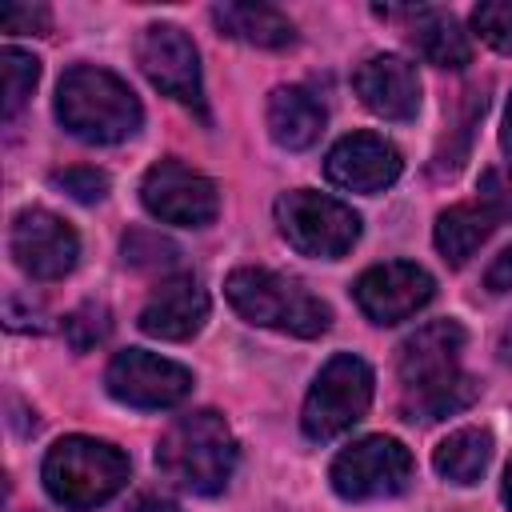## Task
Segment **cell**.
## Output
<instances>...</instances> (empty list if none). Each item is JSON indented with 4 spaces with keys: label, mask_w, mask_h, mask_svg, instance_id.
Here are the masks:
<instances>
[{
    "label": "cell",
    "mask_w": 512,
    "mask_h": 512,
    "mask_svg": "<svg viewBox=\"0 0 512 512\" xmlns=\"http://www.w3.org/2000/svg\"><path fill=\"white\" fill-rule=\"evenodd\" d=\"M460 352L464 328L456 320H432L400 344L396 372L404 380L412 420H444L476 400V380L460 372Z\"/></svg>",
    "instance_id": "cell-1"
},
{
    "label": "cell",
    "mask_w": 512,
    "mask_h": 512,
    "mask_svg": "<svg viewBox=\"0 0 512 512\" xmlns=\"http://www.w3.org/2000/svg\"><path fill=\"white\" fill-rule=\"evenodd\" d=\"M56 116L84 144H120L140 128L144 112L136 92L116 72L96 64H76L60 76Z\"/></svg>",
    "instance_id": "cell-2"
},
{
    "label": "cell",
    "mask_w": 512,
    "mask_h": 512,
    "mask_svg": "<svg viewBox=\"0 0 512 512\" xmlns=\"http://www.w3.org/2000/svg\"><path fill=\"white\" fill-rule=\"evenodd\" d=\"M156 468L196 496H216L236 468V440L216 412L180 416L156 444Z\"/></svg>",
    "instance_id": "cell-3"
},
{
    "label": "cell",
    "mask_w": 512,
    "mask_h": 512,
    "mask_svg": "<svg viewBox=\"0 0 512 512\" xmlns=\"http://www.w3.org/2000/svg\"><path fill=\"white\" fill-rule=\"evenodd\" d=\"M224 296L248 324L292 332L304 340L328 332L332 324V312L320 296H312L300 280L268 272V268H236L224 280Z\"/></svg>",
    "instance_id": "cell-4"
},
{
    "label": "cell",
    "mask_w": 512,
    "mask_h": 512,
    "mask_svg": "<svg viewBox=\"0 0 512 512\" xmlns=\"http://www.w3.org/2000/svg\"><path fill=\"white\" fill-rule=\"evenodd\" d=\"M40 476L56 504L84 512L112 500L128 484V456L96 436H64L48 448Z\"/></svg>",
    "instance_id": "cell-5"
},
{
    "label": "cell",
    "mask_w": 512,
    "mask_h": 512,
    "mask_svg": "<svg viewBox=\"0 0 512 512\" xmlns=\"http://www.w3.org/2000/svg\"><path fill=\"white\" fill-rule=\"evenodd\" d=\"M276 228L300 252L316 260H336L360 240V216L336 196L296 188L276 200Z\"/></svg>",
    "instance_id": "cell-6"
},
{
    "label": "cell",
    "mask_w": 512,
    "mask_h": 512,
    "mask_svg": "<svg viewBox=\"0 0 512 512\" xmlns=\"http://www.w3.org/2000/svg\"><path fill=\"white\" fill-rule=\"evenodd\" d=\"M372 384H376L372 368L360 356H352V352L332 356L308 388V400H304V412H300L304 436L308 440H336L340 432H348L368 412Z\"/></svg>",
    "instance_id": "cell-7"
},
{
    "label": "cell",
    "mask_w": 512,
    "mask_h": 512,
    "mask_svg": "<svg viewBox=\"0 0 512 512\" xmlns=\"http://www.w3.org/2000/svg\"><path fill=\"white\" fill-rule=\"evenodd\" d=\"M328 480L344 500L396 496L412 480V452L392 436H364L332 460Z\"/></svg>",
    "instance_id": "cell-8"
},
{
    "label": "cell",
    "mask_w": 512,
    "mask_h": 512,
    "mask_svg": "<svg viewBox=\"0 0 512 512\" xmlns=\"http://www.w3.org/2000/svg\"><path fill=\"white\" fill-rule=\"evenodd\" d=\"M140 200L144 208L164 220V224H180V228H204L216 220L220 212V192L208 176L192 172L180 160H160L144 172L140 180Z\"/></svg>",
    "instance_id": "cell-9"
},
{
    "label": "cell",
    "mask_w": 512,
    "mask_h": 512,
    "mask_svg": "<svg viewBox=\"0 0 512 512\" xmlns=\"http://www.w3.org/2000/svg\"><path fill=\"white\" fill-rule=\"evenodd\" d=\"M108 392L128 408H172L192 392V372L144 348H124L104 372Z\"/></svg>",
    "instance_id": "cell-10"
},
{
    "label": "cell",
    "mask_w": 512,
    "mask_h": 512,
    "mask_svg": "<svg viewBox=\"0 0 512 512\" xmlns=\"http://www.w3.org/2000/svg\"><path fill=\"white\" fill-rule=\"evenodd\" d=\"M136 60L152 88H160L176 104L200 108V56L188 32H180L176 24H148L136 40Z\"/></svg>",
    "instance_id": "cell-11"
},
{
    "label": "cell",
    "mask_w": 512,
    "mask_h": 512,
    "mask_svg": "<svg viewBox=\"0 0 512 512\" xmlns=\"http://www.w3.org/2000/svg\"><path fill=\"white\" fill-rule=\"evenodd\" d=\"M432 292H436V280L420 264H408V260L376 264L360 272V280L352 284V296L372 324H400L416 316L432 300Z\"/></svg>",
    "instance_id": "cell-12"
},
{
    "label": "cell",
    "mask_w": 512,
    "mask_h": 512,
    "mask_svg": "<svg viewBox=\"0 0 512 512\" xmlns=\"http://www.w3.org/2000/svg\"><path fill=\"white\" fill-rule=\"evenodd\" d=\"M12 256L32 280H60L76 268L80 240L48 208H24L12 220Z\"/></svg>",
    "instance_id": "cell-13"
},
{
    "label": "cell",
    "mask_w": 512,
    "mask_h": 512,
    "mask_svg": "<svg viewBox=\"0 0 512 512\" xmlns=\"http://www.w3.org/2000/svg\"><path fill=\"white\" fill-rule=\"evenodd\" d=\"M404 160L396 144H388L376 132H352L332 144L324 160V176L344 192H384L400 176Z\"/></svg>",
    "instance_id": "cell-14"
},
{
    "label": "cell",
    "mask_w": 512,
    "mask_h": 512,
    "mask_svg": "<svg viewBox=\"0 0 512 512\" xmlns=\"http://www.w3.org/2000/svg\"><path fill=\"white\" fill-rule=\"evenodd\" d=\"M352 84H356V96L364 100V108H372L384 120L404 124L420 112V76L404 56H392V52L368 56L356 68Z\"/></svg>",
    "instance_id": "cell-15"
},
{
    "label": "cell",
    "mask_w": 512,
    "mask_h": 512,
    "mask_svg": "<svg viewBox=\"0 0 512 512\" xmlns=\"http://www.w3.org/2000/svg\"><path fill=\"white\" fill-rule=\"evenodd\" d=\"M208 320V292L196 276H172L164 280L148 304L140 308V328L156 340H188Z\"/></svg>",
    "instance_id": "cell-16"
},
{
    "label": "cell",
    "mask_w": 512,
    "mask_h": 512,
    "mask_svg": "<svg viewBox=\"0 0 512 512\" xmlns=\"http://www.w3.org/2000/svg\"><path fill=\"white\" fill-rule=\"evenodd\" d=\"M384 16H404L408 20V40L416 44V52L428 64H436V68H464L472 60L468 32L460 28V20L452 12H440V8H404V12H384Z\"/></svg>",
    "instance_id": "cell-17"
},
{
    "label": "cell",
    "mask_w": 512,
    "mask_h": 512,
    "mask_svg": "<svg viewBox=\"0 0 512 512\" xmlns=\"http://www.w3.org/2000/svg\"><path fill=\"white\" fill-rule=\"evenodd\" d=\"M268 132L280 148L300 152V148L316 144V136L324 132V108L316 104L312 92H304L296 84L276 88L268 96Z\"/></svg>",
    "instance_id": "cell-18"
},
{
    "label": "cell",
    "mask_w": 512,
    "mask_h": 512,
    "mask_svg": "<svg viewBox=\"0 0 512 512\" xmlns=\"http://www.w3.org/2000/svg\"><path fill=\"white\" fill-rule=\"evenodd\" d=\"M212 20L224 36L244 40L252 48H288L296 40L292 20L272 4H216Z\"/></svg>",
    "instance_id": "cell-19"
},
{
    "label": "cell",
    "mask_w": 512,
    "mask_h": 512,
    "mask_svg": "<svg viewBox=\"0 0 512 512\" xmlns=\"http://www.w3.org/2000/svg\"><path fill=\"white\" fill-rule=\"evenodd\" d=\"M500 220L476 200V204H452L436 216V248L448 264H464L496 228Z\"/></svg>",
    "instance_id": "cell-20"
},
{
    "label": "cell",
    "mask_w": 512,
    "mask_h": 512,
    "mask_svg": "<svg viewBox=\"0 0 512 512\" xmlns=\"http://www.w3.org/2000/svg\"><path fill=\"white\" fill-rule=\"evenodd\" d=\"M488 460H492V436L484 428H460L448 440H440L432 452V468L448 484H476Z\"/></svg>",
    "instance_id": "cell-21"
},
{
    "label": "cell",
    "mask_w": 512,
    "mask_h": 512,
    "mask_svg": "<svg viewBox=\"0 0 512 512\" xmlns=\"http://www.w3.org/2000/svg\"><path fill=\"white\" fill-rule=\"evenodd\" d=\"M0 72H4V120H12L28 104L32 88L40 80V60L20 52V48H4L0 52Z\"/></svg>",
    "instance_id": "cell-22"
},
{
    "label": "cell",
    "mask_w": 512,
    "mask_h": 512,
    "mask_svg": "<svg viewBox=\"0 0 512 512\" xmlns=\"http://www.w3.org/2000/svg\"><path fill=\"white\" fill-rule=\"evenodd\" d=\"M108 332H112L108 308H104V304H96V300H88V304H80L76 312H68V316H64V340H68L76 352H88V348L104 344V340H108Z\"/></svg>",
    "instance_id": "cell-23"
},
{
    "label": "cell",
    "mask_w": 512,
    "mask_h": 512,
    "mask_svg": "<svg viewBox=\"0 0 512 512\" xmlns=\"http://www.w3.org/2000/svg\"><path fill=\"white\" fill-rule=\"evenodd\" d=\"M476 32L504 56H512V0H488L472 12Z\"/></svg>",
    "instance_id": "cell-24"
},
{
    "label": "cell",
    "mask_w": 512,
    "mask_h": 512,
    "mask_svg": "<svg viewBox=\"0 0 512 512\" xmlns=\"http://www.w3.org/2000/svg\"><path fill=\"white\" fill-rule=\"evenodd\" d=\"M52 184L64 188L80 204H92V200L108 196V176L100 168H64V172H52Z\"/></svg>",
    "instance_id": "cell-25"
},
{
    "label": "cell",
    "mask_w": 512,
    "mask_h": 512,
    "mask_svg": "<svg viewBox=\"0 0 512 512\" xmlns=\"http://www.w3.org/2000/svg\"><path fill=\"white\" fill-rule=\"evenodd\" d=\"M480 204L496 220H512V168H488L480 176Z\"/></svg>",
    "instance_id": "cell-26"
},
{
    "label": "cell",
    "mask_w": 512,
    "mask_h": 512,
    "mask_svg": "<svg viewBox=\"0 0 512 512\" xmlns=\"http://www.w3.org/2000/svg\"><path fill=\"white\" fill-rule=\"evenodd\" d=\"M176 248L168 240H160L156 232H128L124 236V260L132 264H172Z\"/></svg>",
    "instance_id": "cell-27"
},
{
    "label": "cell",
    "mask_w": 512,
    "mask_h": 512,
    "mask_svg": "<svg viewBox=\"0 0 512 512\" xmlns=\"http://www.w3.org/2000/svg\"><path fill=\"white\" fill-rule=\"evenodd\" d=\"M0 28L4 32H44L48 8L44 4H0Z\"/></svg>",
    "instance_id": "cell-28"
},
{
    "label": "cell",
    "mask_w": 512,
    "mask_h": 512,
    "mask_svg": "<svg viewBox=\"0 0 512 512\" xmlns=\"http://www.w3.org/2000/svg\"><path fill=\"white\" fill-rule=\"evenodd\" d=\"M488 288L512 292V248H504V252L492 260V268H488Z\"/></svg>",
    "instance_id": "cell-29"
},
{
    "label": "cell",
    "mask_w": 512,
    "mask_h": 512,
    "mask_svg": "<svg viewBox=\"0 0 512 512\" xmlns=\"http://www.w3.org/2000/svg\"><path fill=\"white\" fill-rule=\"evenodd\" d=\"M128 512H180V508L172 500H164V496H136L128 504Z\"/></svg>",
    "instance_id": "cell-30"
},
{
    "label": "cell",
    "mask_w": 512,
    "mask_h": 512,
    "mask_svg": "<svg viewBox=\"0 0 512 512\" xmlns=\"http://www.w3.org/2000/svg\"><path fill=\"white\" fill-rule=\"evenodd\" d=\"M500 144H504V152L512 156V96H508V108H504V128H500Z\"/></svg>",
    "instance_id": "cell-31"
},
{
    "label": "cell",
    "mask_w": 512,
    "mask_h": 512,
    "mask_svg": "<svg viewBox=\"0 0 512 512\" xmlns=\"http://www.w3.org/2000/svg\"><path fill=\"white\" fill-rule=\"evenodd\" d=\"M500 356L512 364V324H508V328H504V336H500Z\"/></svg>",
    "instance_id": "cell-32"
},
{
    "label": "cell",
    "mask_w": 512,
    "mask_h": 512,
    "mask_svg": "<svg viewBox=\"0 0 512 512\" xmlns=\"http://www.w3.org/2000/svg\"><path fill=\"white\" fill-rule=\"evenodd\" d=\"M504 500H508V508H512V464H508V472H504Z\"/></svg>",
    "instance_id": "cell-33"
}]
</instances>
